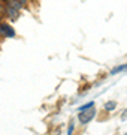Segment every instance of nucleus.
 I'll return each instance as SVG.
<instances>
[{
    "mask_svg": "<svg viewBox=\"0 0 127 135\" xmlns=\"http://www.w3.org/2000/svg\"><path fill=\"white\" fill-rule=\"evenodd\" d=\"M94 116H96V108H94V105H93V107H90V108H87V110L79 111V122H81L82 125H85V123L93 120Z\"/></svg>",
    "mask_w": 127,
    "mask_h": 135,
    "instance_id": "1",
    "label": "nucleus"
},
{
    "mask_svg": "<svg viewBox=\"0 0 127 135\" xmlns=\"http://www.w3.org/2000/svg\"><path fill=\"white\" fill-rule=\"evenodd\" d=\"M0 33H3L5 36H8V38H14L15 36V30L12 29L9 24L2 23V24H0Z\"/></svg>",
    "mask_w": 127,
    "mask_h": 135,
    "instance_id": "2",
    "label": "nucleus"
},
{
    "mask_svg": "<svg viewBox=\"0 0 127 135\" xmlns=\"http://www.w3.org/2000/svg\"><path fill=\"white\" fill-rule=\"evenodd\" d=\"M6 15H8L9 18L15 20L17 17H18V11L14 9V8H10V6H8V8H6Z\"/></svg>",
    "mask_w": 127,
    "mask_h": 135,
    "instance_id": "3",
    "label": "nucleus"
},
{
    "mask_svg": "<svg viewBox=\"0 0 127 135\" xmlns=\"http://www.w3.org/2000/svg\"><path fill=\"white\" fill-rule=\"evenodd\" d=\"M123 71H127V65H121V66L114 68L112 71H111V75H117V74L123 72Z\"/></svg>",
    "mask_w": 127,
    "mask_h": 135,
    "instance_id": "4",
    "label": "nucleus"
},
{
    "mask_svg": "<svg viewBox=\"0 0 127 135\" xmlns=\"http://www.w3.org/2000/svg\"><path fill=\"white\" fill-rule=\"evenodd\" d=\"M115 107H117V102L115 101H109V102L105 104V110L106 111H114L115 110Z\"/></svg>",
    "mask_w": 127,
    "mask_h": 135,
    "instance_id": "5",
    "label": "nucleus"
},
{
    "mask_svg": "<svg viewBox=\"0 0 127 135\" xmlns=\"http://www.w3.org/2000/svg\"><path fill=\"white\" fill-rule=\"evenodd\" d=\"M93 105H94V102H88V104H85V105L79 107L78 110H79V111H84V110H87V108H90V107H93Z\"/></svg>",
    "mask_w": 127,
    "mask_h": 135,
    "instance_id": "6",
    "label": "nucleus"
},
{
    "mask_svg": "<svg viewBox=\"0 0 127 135\" xmlns=\"http://www.w3.org/2000/svg\"><path fill=\"white\" fill-rule=\"evenodd\" d=\"M73 129H75V125H73V123H70V125H69V128H67V134H72V132H73Z\"/></svg>",
    "mask_w": 127,
    "mask_h": 135,
    "instance_id": "7",
    "label": "nucleus"
},
{
    "mask_svg": "<svg viewBox=\"0 0 127 135\" xmlns=\"http://www.w3.org/2000/svg\"><path fill=\"white\" fill-rule=\"evenodd\" d=\"M18 3H20L21 6H25V3H27V0H18Z\"/></svg>",
    "mask_w": 127,
    "mask_h": 135,
    "instance_id": "8",
    "label": "nucleus"
},
{
    "mask_svg": "<svg viewBox=\"0 0 127 135\" xmlns=\"http://www.w3.org/2000/svg\"><path fill=\"white\" fill-rule=\"evenodd\" d=\"M0 11H3V6H2V3H0Z\"/></svg>",
    "mask_w": 127,
    "mask_h": 135,
    "instance_id": "9",
    "label": "nucleus"
}]
</instances>
